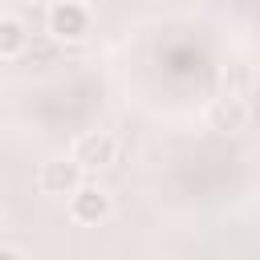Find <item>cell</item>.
<instances>
[{
	"label": "cell",
	"instance_id": "277c9868",
	"mask_svg": "<svg viewBox=\"0 0 260 260\" xmlns=\"http://www.w3.org/2000/svg\"><path fill=\"white\" fill-rule=\"evenodd\" d=\"M77 162H81V171L89 175V171H102V167H110L114 158H118V138L110 134V130H85V134H77L73 138V150H69Z\"/></svg>",
	"mask_w": 260,
	"mask_h": 260
},
{
	"label": "cell",
	"instance_id": "ba28073f",
	"mask_svg": "<svg viewBox=\"0 0 260 260\" xmlns=\"http://www.w3.org/2000/svg\"><path fill=\"white\" fill-rule=\"evenodd\" d=\"M0 228H4V211H0Z\"/></svg>",
	"mask_w": 260,
	"mask_h": 260
},
{
	"label": "cell",
	"instance_id": "52a82bcc",
	"mask_svg": "<svg viewBox=\"0 0 260 260\" xmlns=\"http://www.w3.org/2000/svg\"><path fill=\"white\" fill-rule=\"evenodd\" d=\"M28 256V248H20V244H0V260H24Z\"/></svg>",
	"mask_w": 260,
	"mask_h": 260
},
{
	"label": "cell",
	"instance_id": "6da1fadb",
	"mask_svg": "<svg viewBox=\"0 0 260 260\" xmlns=\"http://www.w3.org/2000/svg\"><path fill=\"white\" fill-rule=\"evenodd\" d=\"M45 32L57 45H81L93 32V8L85 0H53L45 12Z\"/></svg>",
	"mask_w": 260,
	"mask_h": 260
},
{
	"label": "cell",
	"instance_id": "7a4b0ae2",
	"mask_svg": "<svg viewBox=\"0 0 260 260\" xmlns=\"http://www.w3.org/2000/svg\"><path fill=\"white\" fill-rule=\"evenodd\" d=\"M65 211L77 228H102L110 215H114V195L98 183H77L69 195H65Z\"/></svg>",
	"mask_w": 260,
	"mask_h": 260
},
{
	"label": "cell",
	"instance_id": "5b68a950",
	"mask_svg": "<svg viewBox=\"0 0 260 260\" xmlns=\"http://www.w3.org/2000/svg\"><path fill=\"white\" fill-rule=\"evenodd\" d=\"M207 122H211V130L240 134V130L248 126V98H240V93H223V98H215L211 110H207Z\"/></svg>",
	"mask_w": 260,
	"mask_h": 260
},
{
	"label": "cell",
	"instance_id": "3957f363",
	"mask_svg": "<svg viewBox=\"0 0 260 260\" xmlns=\"http://www.w3.org/2000/svg\"><path fill=\"white\" fill-rule=\"evenodd\" d=\"M77 183H85V171L73 154H57V158H45L41 171H37V187L41 195H53V199H65Z\"/></svg>",
	"mask_w": 260,
	"mask_h": 260
},
{
	"label": "cell",
	"instance_id": "8992f818",
	"mask_svg": "<svg viewBox=\"0 0 260 260\" xmlns=\"http://www.w3.org/2000/svg\"><path fill=\"white\" fill-rule=\"evenodd\" d=\"M28 49V24L12 12H0V61H20Z\"/></svg>",
	"mask_w": 260,
	"mask_h": 260
}]
</instances>
